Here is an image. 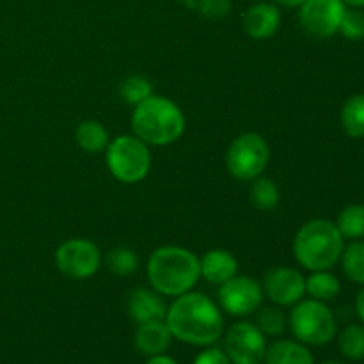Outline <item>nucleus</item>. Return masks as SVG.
<instances>
[{"mask_svg": "<svg viewBox=\"0 0 364 364\" xmlns=\"http://www.w3.org/2000/svg\"><path fill=\"white\" fill-rule=\"evenodd\" d=\"M341 267L352 283L364 284V242L352 240L350 245L343 247L341 252Z\"/></svg>", "mask_w": 364, "mask_h": 364, "instance_id": "21", "label": "nucleus"}, {"mask_svg": "<svg viewBox=\"0 0 364 364\" xmlns=\"http://www.w3.org/2000/svg\"><path fill=\"white\" fill-rule=\"evenodd\" d=\"M347 6L343 0H306L301 6V23L315 38H331L340 32Z\"/></svg>", "mask_w": 364, "mask_h": 364, "instance_id": "11", "label": "nucleus"}, {"mask_svg": "<svg viewBox=\"0 0 364 364\" xmlns=\"http://www.w3.org/2000/svg\"><path fill=\"white\" fill-rule=\"evenodd\" d=\"M276 2L284 7H301L306 0H276Z\"/></svg>", "mask_w": 364, "mask_h": 364, "instance_id": "33", "label": "nucleus"}, {"mask_svg": "<svg viewBox=\"0 0 364 364\" xmlns=\"http://www.w3.org/2000/svg\"><path fill=\"white\" fill-rule=\"evenodd\" d=\"M341 127L348 137H364V95H354L341 109Z\"/></svg>", "mask_w": 364, "mask_h": 364, "instance_id": "20", "label": "nucleus"}, {"mask_svg": "<svg viewBox=\"0 0 364 364\" xmlns=\"http://www.w3.org/2000/svg\"><path fill=\"white\" fill-rule=\"evenodd\" d=\"M201 276L199 259L188 249L166 245L149 256L148 277L153 290L167 297H180L198 283Z\"/></svg>", "mask_w": 364, "mask_h": 364, "instance_id": "2", "label": "nucleus"}, {"mask_svg": "<svg viewBox=\"0 0 364 364\" xmlns=\"http://www.w3.org/2000/svg\"><path fill=\"white\" fill-rule=\"evenodd\" d=\"M77 144L87 153H100L109 146V132L98 121H82L75 132Z\"/></svg>", "mask_w": 364, "mask_h": 364, "instance_id": "18", "label": "nucleus"}, {"mask_svg": "<svg viewBox=\"0 0 364 364\" xmlns=\"http://www.w3.org/2000/svg\"><path fill=\"white\" fill-rule=\"evenodd\" d=\"M166 323L176 340L194 347H210L215 343L224 331L220 309L206 295H180L167 309Z\"/></svg>", "mask_w": 364, "mask_h": 364, "instance_id": "1", "label": "nucleus"}, {"mask_svg": "<svg viewBox=\"0 0 364 364\" xmlns=\"http://www.w3.org/2000/svg\"><path fill=\"white\" fill-rule=\"evenodd\" d=\"M171 341H173V334H171L166 320H162V322L139 323L134 336L135 348L141 354L149 355V358L164 354L171 347Z\"/></svg>", "mask_w": 364, "mask_h": 364, "instance_id": "15", "label": "nucleus"}, {"mask_svg": "<svg viewBox=\"0 0 364 364\" xmlns=\"http://www.w3.org/2000/svg\"><path fill=\"white\" fill-rule=\"evenodd\" d=\"M343 4L348 7H358V9L364 7V0H343Z\"/></svg>", "mask_w": 364, "mask_h": 364, "instance_id": "34", "label": "nucleus"}, {"mask_svg": "<svg viewBox=\"0 0 364 364\" xmlns=\"http://www.w3.org/2000/svg\"><path fill=\"white\" fill-rule=\"evenodd\" d=\"M194 364H233V363L230 361L226 352L220 350V348H206V350H203L201 354L194 359Z\"/></svg>", "mask_w": 364, "mask_h": 364, "instance_id": "30", "label": "nucleus"}, {"mask_svg": "<svg viewBox=\"0 0 364 364\" xmlns=\"http://www.w3.org/2000/svg\"><path fill=\"white\" fill-rule=\"evenodd\" d=\"M267 364H313V354L301 341L279 340L267 348Z\"/></svg>", "mask_w": 364, "mask_h": 364, "instance_id": "17", "label": "nucleus"}, {"mask_svg": "<svg viewBox=\"0 0 364 364\" xmlns=\"http://www.w3.org/2000/svg\"><path fill=\"white\" fill-rule=\"evenodd\" d=\"M290 329L297 341L311 347H322L331 343L336 336V316L326 306V302L299 301L290 315Z\"/></svg>", "mask_w": 364, "mask_h": 364, "instance_id": "5", "label": "nucleus"}, {"mask_svg": "<svg viewBox=\"0 0 364 364\" xmlns=\"http://www.w3.org/2000/svg\"><path fill=\"white\" fill-rule=\"evenodd\" d=\"M153 95L151 82L148 80L142 75H134V77H128L127 80L121 85V96L127 103L132 105H139L141 102H144L146 98Z\"/></svg>", "mask_w": 364, "mask_h": 364, "instance_id": "27", "label": "nucleus"}, {"mask_svg": "<svg viewBox=\"0 0 364 364\" xmlns=\"http://www.w3.org/2000/svg\"><path fill=\"white\" fill-rule=\"evenodd\" d=\"M279 21L281 13L274 4H255L244 14V28L252 39L270 38L279 27Z\"/></svg>", "mask_w": 364, "mask_h": 364, "instance_id": "14", "label": "nucleus"}, {"mask_svg": "<svg viewBox=\"0 0 364 364\" xmlns=\"http://www.w3.org/2000/svg\"><path fill=\"white\" fill-rule=\"evenodd\" d=\"M176 2L185 4V6H188V7H194L196 6V0H176Z\"/></svg>", "mask_w": 364, "mask_h": 364, "instance_id": "35", "label": "nucleus"}, {"mask_svg": "<svg viewBox=\"0 0 364 364\" xmlns=\"http://www.w3.org/2000/svg\"><path fill=\"white\" fill-rule=\"evenodd\" d=\"M224 352L233 364H262L267 354L265 334L256 323H235L224 338Z\"/></svg>", "mask_w": 364, "mask_h": 364, "instance_id": "8", "label": "nucleus"}, {"mask_svg": "<svg viewBox=\"0 0 364 364\" xmlns=\"http://www.w3.org/2000/svg\"><path fill=\"white\" fill-rule=\"evenodd\" d=\"M194 7L203 16L219 20L231 11V0H196Z\"/></svg>", "mask_w": 364, "mask_h": 364, "instance_id": "29", "label": "nucleus"}, {"mask_svg": "<svg viewBox=\"0 0 364 364\" xmlns=\"http://www.w3.org/2000/svg\"><path fill=\"white\" fill-rule=\"evenodd\" d=\"M263 291L277 306H294L306 294V277L290 267H274L263 277Z\"/></svg>", "mask_w": 364, "mask_h": 364, "instance_id": "12", "label": "nucleus"}, {"mask_svg": "<svg viewBox=\"0 0 364 364\" xmlns=\"http://www.w3.org/2000/svg\"><path fill=\"white\" fill-rule=\"evenodd\" d=\"M340 32L350 41H361L364 39V11L358 7H348L345 9L341 18Z\"/></svg>", "mask_w": 364, "mask_h": 364, "instance_id": "28", "label": "nucleus"}, {"mask_svg": "<svg viewBox=\"0 0 364 364\" xmlns=\"http://www.w3.org/2000/svg\"><path fill=\"white\" fill-rule=\"evenodd\" d=\"M256 326L265 336H281L287 329V316L274 306L262 308V311L256 316Z\"/></svg>", "mask_w": 364, "mask_h": 364, "instance_id": "26", "label": "nucleus"}, {"mask_svg": "<svg viewBox=\"0 0 364 364\" xmlns=\"http://www.w3.org/2000/svg\"><path fill=\"white\" fill-rule=\"evenodd\" d=\"M128 313L137 323L162 322L166 320L167 308L159 291L139 288V290L132 291L128 297Z\"/></svg>", "mask_w": 364, "mask_h": 364, "instance_id": "13", "label": "nucleus"}, {"mask_svg": "<svg viewBox=\"0 0 364 364\" xmlns=\"http://www.w3.org/2000/svg\"><path fill=\"white\" fill-rule=\"evenodd\" d=\"M107 166L123 183L142 181L151 167L148 144L135 135H119L107 146Z\"/></svg>", "mask_w": 364, "mask_h": 364, "instance_id": "6", "label": "nucleus"}, {"mask_svg": "<svg viewBox=\"0 0 364 364\" xmlns=\"http://www.w3.org/2000/svg\"><path fill=\"white\" fill-rule=\"evenodd\" d=\"M199 267H201V276L212 284L226 283L238 272L237 258L224 249H213L206 252L203 259H199Z\"/></svg>", "mask_w": 364, "mask_h": 364, "instance_id": "16", "label": "nucleus"}, {"mask_svg": "<svg viewBox=\"0 0 364 364\" xmlns=\"http://www.w3.org/2000/svg\"><path fill=\"white\" fill-rule=\"evenodd\" d=\"M144 364H178V363L174 361L173 358H169V355L160 354V355H153V358H149Z\"/></svg>", "mask_w": 364, "mask_h": 364, "instance_id": "32", "label": "nucleus"}, {"mask_svg": "<svg viewBox=\"0 0 364 364\" xmlns=\"http://www.w3.org/2000/svg\"><path fill=\"white\" fill-rule=\"evenodd\" d=\"M137 255L128 247H116L107 255V267L117 276H130L137 270Z\"/></svg>", "mask_w": 364, "mask_h": 364, "instance_id": "25", "label": "nucleus"}, {"mask_svg": "<svg viewBox=\"0 0 364 364\" xmlns=\"http://www.w3.org/2000/svg\"><path fill=\"white\" fill-rule=\"evenodd\" d=\"M270 159V149L262 135L249 132L240 135L230 146L226 166L231 176L240 181L256 180L265 171Z\"/></svg>", "mask_w": 364, "mask_h": 364, "instance_id": "7", "label": "nucleus"}, {"mask_svg": "<svg viewBox=\"0 0 364 364\" xmlns=\"http://www.w3.org/2000/svg\"><path fill=\"white\" fill-rule=\"evenodd\" d=\"M340 352L350 361H361L364 359V326L352 323L345 327L338 338Z\"/></svg>", "mask_w": 364, "mask_h": 364, "instance_id": "23", "label": "nucleus"}, {"mask_svg": "<svg viewBox=\"0 0 364 364\" xmlns=\"http://www.w3.org/2000/svg\"><path fill=\"white\" fill-rule=\"evenodd\" d=\"M322 364H341V363H338V361H326V363H322Z\"/></svg>", "mask_w": 364, "mask_h": 364, "instance_id": "36", "label": "nucleus"}, {"mask_svg": "<svg viewBox=\"0 0 364 364\" xmlns=\"http://www.w3.org/2000/svg\"><path fill=\"white\" fill-rule=\"evenodd\" d=\"M132 128L135 137L146 144L167 146L183 135L185 116L174 102L151 95L135 105L132 114Z\"/></svg>", "mask_w": 364, "mask_h": 364, "instance_id": "3", "label": "nucleus"}, {"mask_svg": "<svg viewBox=\"0 0 364 364\" xmlns=\"http://www.w3.org/2000/svg\"><path fill=\"white\" fill-rule=\"evenodd\" d=\"M355 313H358L359 320L364 323V284L363 290L358 294V299H355Z\"/></svg>", "mask_w": 364, "mask_h": 364, "instance_id": "31", "label": "nucleus"}, {"mask_svg": "<svg viewBox=\"0 0 364 364\" xmlns=\"http://www.w3.org/2000/svg\"><path fill=\"white\" fill-rule=\"evenodd\" d=\"M219 302L226 313L233 316H247L259 309L263 302V288L247 276H233L220 284Z\"/></svg>", "mask_w": 364, "mask_h": 364, "instance_id": "10", "label": "nucleus"}, {"mask_svg": "<svg viewBox=\"0 0 364 364\" xmlns=\"http://www.w3.org/2000/svg\"><path fill=\"white\" fill-rule=\"evenodd\" d=\"M55 263L63 274L73 279H85L96 274L102 263L100 249L95 242L85 238H71L59 245Z\"/></svg>", "mask_w": 364, "mask_h": 364, "instance_id": "9", "label": "nucleus"}, {"mask_svg": "<svg viewBox=\"0 0 364 364\" xmlns=\"http://www.w3.org/2000/svg\"><path fill=\"white\" fill-rule=\"evenodd\" d=\"M251 203L262 212H270L279 205V188L269 178H256L251 187Z\"/></svg>", "mask_w": 364, "mask_h": 364, "instance_id": "24", "label": "nucleus"}, {"mask_svg": "<svg viewBox=\"0 0 364 364\" xmlns=\"http://www.w3.org/2000/svg\"><path fill=\"white\" fill-rule=\"evenodd\" d=\"M343 247L345 238L338 231L336 224L327 219L306 223L294 242L295 258L311 272L333 269L340 262Z\"/></svg>", "mask_w": 364, "mask_h": 364, "instance_id": "4", "label": "nucleus"}, {"mask_svg": "<svg viewBox=\"0 0 364 364\" xmlns=\"http://www.w3.org/2000/svg\"><path fill=\"white\" fill-rule=\"evenodd\" d=\"M341 290L340 279L329 270H316L306 279V291L311 295L315 301H333Z\"/></svg>", "mask_w": 364, "mask_h": 364, "instance_id": "19", "label": "nucleus"}, {"mask_svg": "<svg viewBox=\"0 0 364 364\" xmlns=\"http://www.w3.org/2000/svg\"><path fill=\"white\" fill-rule=\"evenodd\" d=\"M336 228L347 240L364 238V205L347 206L338 217Z\"/></svg>", "mask_w": 364, "mask_h": 364, "instance_id": "22", "label": "nucleus"}]
</instances>
